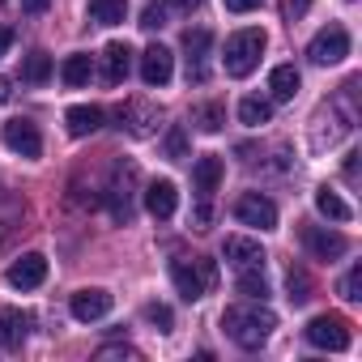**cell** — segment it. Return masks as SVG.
<instances>
[{"label": "cell", "instance_id": "obj_1", "mask_svg": "<svg viewBox=\"0 0 362 362\" xmlns=\"http://www.w3.org/2000/svg\"><path fill=\"white\" fill-rule=\"evenodd\" d=\"M222 328H226V337H230L239 349H260V345L273 337L277 315H273L269 307H260L256 298H247V303H235V307L222 311Z\"/></svg>", "mask_w": 362, "mask_h": 362}, {"label": "cell", "instance_id": "obj_2", "mask_svg": "<svg viewBox=\"0 0 362 362\" xmlns=\"http://www.w3.org/2000/svg\"><path fill=\"white\" fill-rule=\"evenodd\" d=\"M264 47H269V35H264L260 26L235 30V35L226 39V56H222L226 77H252L256 64H260V56H264Z\"/></svg>", "mask_w": 362, "mask_h": 362}, {"label": "cell", "instance_id": "obj_3", "mask_svg": "<svg viewBox=\"0 0 362 362\" xmlns=\"http://www.w3.org/2000/svg\"><path fill=\"white\" fill-rule=\"evenodd\" d=\"M170 281H175V290L184 294L188 303H197V298H205L214 286H218V264L214 260H205V256H197V260H170Z\"/></svg>", "mask_w": 362, "mask_h": 362}, {"label": "cell", "instance_id": "obj_4", "mask_svg": "<svg viewBox=\"0 0 362 362\" xmlns=\"http://www.w3.org/2000/svg\"><path fill=\"white\" fill-rule=\"evenodd\" d=\"M345 56H349V30H345V26H324V30L307 43V60L320 64V69H324V64H341Z\"/></svg>", "mask_w": 362, "mask_h": 362}, {"label": "cell", "instance_id": "obj_5", "mask_svg": "<svg viewBox=\"0 0 362 362\" xmlns=\"http://www.w3.org/2000/svg\"><path fill=\"white\" fill-rule=\"evenodd\" d=\"M303 332L315 349H332V354L349 349V320L345 315H315Z\"/></svg>", "mask_w": 362, "mask_h": 362}, {"label": "cell", "instance_id": "obj_6", "mask_svg": "<svg viewBox=\"0 0 362 362\" xmlns=\"http://www.w3.org/2000/svg\"><path fill=\"white\" fill-rule=\"evenodd\" d=\"M132 184H136V166L119 162L111 170V184H107V201H111V218L115 222H132Z\"/></svg>", "mask_w": 362, "mask_h": 362}, {"label": "cell", "instance_id": "obj_7", "mask_svg": "<svg viewBox=\"0 0 362 362\" xmlns=\"http://www.w3.org/2000/svg\"><path fill=\"white\" fill-rule=\"evenodd\" d=\"M209 47H214V30L197 26V30H184V60H188V81H205L209 77Z\"/></svg>", "mask_w": 362, "mask_h": 362}, {"label": "cell", "instance_id": "obj_8", "mask_svg": "<svg viewBox=\"0 0 362 362\" xmlns=\"http://www.w3.org/2000/svg\"><path fill=\"white\" fill-rule=\"evenodd\" d=\"M0 141H5L9 153H22V158H39L43 153V132L30 119H9L5 128H0Z\"/></svg>", "mask_w": 362, "mask_h": 362}, {"label": "cell", "instance_id": "obj_9", "mask_svg": "<svg viewBox=\"0 0 362 362\" xmlns=\"http://www.w3.org/2000/svg\"><path fill=\"white\" fill-rule=\"evenodd\" d=\"M235 218H239L243 226L273 230V226H277V205H273L269 197H260V192H243V197L235 201Z\"/></svg>", "mask_w": 362, "mask_h": 362}, {"label": "cell", "instance_id": "obj_10", "mask_svg": "<svg viewBox=\"0 0 362 362\" xmlns=\"http://www.w3.org/2000/svg\"><path fill=\"white\" fill-rule=\"evenodd\" d=\"M158 119H162V111L153 103H145V98H132V103L119 107V128H128L132 136H153Z\"/></svg>", "mask_w": 362, "mask_h": 362}, {"label": "cell", "instance_id": "obj_11", "mask_svg": "<svg viewBox=\"0 0 362 362\" xmlns=\"http://www.w3.org/2000/svg\"><path fill=\"white\" fill-rule=\"evenodd\" d=\"M170 77H175V56H170V47H162V43L145 47V56H141V81L153 86V90H162Z\"/></svg>", "mask_w": 362, "mask_h": 362}, {"label": "cell", "instance_id": "obj_12", "mask_svg": "<svg viewBox=\"0 0 362 362\" xmlns=\"http://www.w3.org/2000/svg\"><path fill=\"white\" fill-rule=\"evenodd\" d=\"M303 247L315 260H337V256L349 252V239L337 235V230H324V226H303Z\"/></svg>", "mask_w": 362, "mask_h": 362}, {"label": "cell", "instance_id": "obj_13", "mask_svg": "<svg viewBox=\"0 0 362 362\" xmlns=\"http://www.w3.org/2000/svg\"><path fill=\"white\" fill-rule=\"evenodd\" d=\"M222 256H226V264L239 273V269H264V247L256 243V239H247V235H230L226 243H222Z\"/></svg>", "mask_w": 362, "mask_h": 362}, {"label": "cell", "instance_id": "obj_14", "mask_svg": "<svg viewBox=\"0 0 362 362\" xmlns=\"http://www.w3.org/2000/svg\"><path fill=\"white\" fill-rule=\"evenodd\" d=\"M222 175H226V166H222V158L218 153H205V158H197V166H192V188H197V201H214V192H218V184H222Z\"/></svg>", "mask_w": 362, "mask_h": 362}, {"label": "cell", "instance_id": "obj_15", "mask_svg": "<svg viewBox=\"0 0 362 362\" xmlns=\"http://www.w3.org/2000/svg\"><path fill=\"white\" fill-rule=\"evenodd\" d=\"M43 281H47V260L39 252H26L22 260L9 264V286L13 290H39Z\"/></svg>", "mask_w": 362, "mask_h": 362}, {"label": "cell", "instance_id": "obj_16", "mask_svg": "<svg viewBox=\"0 0 362 362\" xmlns=\"http://www.w3.org/2000/svg\"><path fill=\"white\" fill-rule=\"evenodd\" d=\"M111 303H115V298H111L107 290H98V286H94V290H77V294H73V303H69V311H73V320L94 324V320H103V315L111 311Z\"/></svg>", "mask_w": 362, "mask_h": 362}, {"label": "cell", "instance_id": "obj_17", "mask_svg": "<svg viewBox=\"0 0 362 362\" xmlns=\"http://www.w3.org/2000/svg\"><path fill=\"white\" fill-rule=\"evenodd\" d=\"M145 209H149V218H158V222L175 218V209H179V192H175L170 179H153V184L145 188Z\"/></svg>", "mask_w": 362, "mask_h": 362}, {"label": "cell", "instance_id": "obj_18", "mask_svg": "<svg viewBox=\"0 0 362 362\" xmlns=\"http://www.w3.org/2000/svg\"><path fill=\"white\" fill-rule=\"evenodd\" d=\"M128 73H132V47L128 43H107V52H103V81L119 86Z\"/></svg>", "mask_w": 362, "mask_h": 362}, {"label": "cell", "instance_id": "obj_19", "mask_svg": "<svg viewBox=\"0 0 362 362\" xmlns=\"http://www.w3.org/2000/svg\"><path fill=\"white\" fill-rule=\"evenodd\" d=\"M26 328H30V315L22 311H0V349H22L26 345Z\"/></svg>", "mask_w": 362, "mask_h": 362}, {"label": "cell", "instance_id": "obj_20", "mask_svg": "<svg viewBox=\"0 0 362 362\" xmlns=\"http://www.w3.org/2000/svg\"><path fill=\"white\" fill-rule=\"evenodd\" d=\"M64 124H69V132H73V136H90V132H98V128H103V107H94V103L69 107Z\"/></svg>", "mask_w": 362, "mask_h": 362}, {"label": "cell", "instance_id": "obj_21", "mask_svg": "<svg viewBox=\"0 0 362 362\" xmlns=\"http://www.w3.org/2000/svg\"><path fill=\"white\" fill-rule=\"evenodd\" d=\"M298 86H303V77H298V69H294V64H277V69H273V77H269V90H273V98H277V103H290V98L298 94Z\"/></svg>", "mask_w": 362, "mask_h": 362}, {"label": "cell", "instance_id": "obj_22", "mask_svg": "<svg viewBox=\"0 0 362 362\" xmlns=\"http://www.w3.org/2000/svg\"><path fill=\"white\" fill-rule=\"evenodd\" d=\"M60 77H64V86H73V90H81L90 77H94V60L86 56V52H77V56H69L64 60V69H60Z\"/></svg>", "mask_w": 362, "mask_h": 362}, {"label": "cell", "instance_id": "obj_23", "mask_svg": "<svg viewBox=\"0 0 362 362\" xmlns=\"http://www.w3.org/2000/svg\"><path fill=\"white\" fill-rule=\"evenodd\" d=\"M239 119H243L247 128H260V124H269V119H273V103H269V98H260V94H247V98L239 103Z\"/></svg>", "mask_w": 362, "mask_h": 362}, {"label": "cell", "instance_id": "obj_24", "mask_svg": "<svg viewBox=\"0 0 362 362\" xmlns=\"http://www.w3.org/2000/svg\"><path fill=\"white\" fill-rule=\"evenodd\" d=\"M128 13V0H90V22L98 26H119Z\"/></svg>", "mask_w": 362, "mask_h": 362}, {"label": "cell", "instance_id": "obj_25", "mask_svg": "<svg viewBox=\"0 0 362 362\" xmlns=\"http://www.w3.org/2000/svg\"><path fill=\"white\" fill-rule=\"evenodd\" d=\"M315 209H320L324 218H332V222H349V218H354V209H349V205H345V201L328 188V184L315 192Z\"/></svg>", "mask_w": 362, "mask_h": 362}, {"label": "cell", "instance_id": "obj_26", "mask_svg": "<svg viewBox=\"0 0 362 362\" xmlns=\"http://www.w3.org/2000/svg\"><path fill=\"white\" fill-rule=\"evenodd\" d=\"M235 286H239V294H243V298H256V303H264V298H269V281H264V269H239Z\"/></svg>", "mask_w": 362, "mask_h": 362}, {"label": "cell", "instance_id": "obj_27", "mask_svg": "<svg viewBox=\"0 0 362 362\" xmlns=\"http://www.w3.org/2000/svg\"><path fill=\"white\" fill-rule=\"evenodd\" d=\"M22 81H30V86H47V81H52V56H47V52H30L26 64H22Z\"/></svg>", "mask_w": 362, "mask_h": 362}, {"label": "cell", "instance_id": "obj_28", "mask_svg": "<svg viewBox=\"0 0 362 362\" xmlns=\"http://www.w3.org/2000/svg\"><path fill=\"white\" fill-rule=\"evenodd\" d=\"M197 128L201 132H222V124H226V107L222 103H205V107H197Z\"/></svg>", "mask_w": 362, "mask_h": 362}, {"label": "cell", "instance_id": "obj_29", "mask_svg": "<svg viewBox=\"0 0 362 362\" xmlns=\"http://www.w3.org/2000/svg\"><path fill=\"white\" fill-rule=\"evenodd\" d=\"M286 286H290V303H307V298H311V277H307L303 269H294V264H290V273H286Z\"/></svg>", "mask_w": 362, "mask_h": 362}, {"label": "cell", "instance_id": "obj_30", "mask_svg": "<svg viewBox=\"0 0 362 362\" xmlns=\"http://www.w3.org/2000/svg\"><path fill=\"white\" fill-rule=\"evenodd\" d=\"M341 298H349V303L362 298V264H354V269L341 277Z\"/></svg>", "mask_w": 362, "mask_h": 362}, {"label": "cell", "instance_id": "obj_31", "mask_svg": "<svg viewBox=\"0 0 362 362\" xmlns=\"http://www.w3.org/2000/svg\"><path fill=\"white\" fill-rule=\"evenodd\" d=\"M166 18H170L166 5H145V9H141V30H162Z\"/></svg>", "mask_w": 362, "mask_h": 362}, {"label": "cell", "instance_id": "obj_32", "mask_svg": "<svg viewBox=\"0 0 362 362\" xmlns=\"http://www.w3.org/2000/svg\"><path fill=\"white\" fill-rule=\"evenodd\" d=\"M145 320H149V324H158V332H170V324H175L166 303H145Z\"/></svg>", "mask_w": 362, "mask_h": 362}, {"label": "cell", "instance_id": "obj_33", "mask_svg": "<svg viewBox=\"0 0 362 362\" xmlns=\"http://www.w3.org/2000/svg\"><path fill=\"white\" fill-rule=\"evenodd\" d=\"M166 153H170V158H188V132H184V128H170V136H166Z\"/></svg>", "mask_w": 362, "mask_h": 362}, {"label": "cell", "instance_id": "obj_34", "mask_svg": "<svg viewBox=\"0 0 362 362\" xmlns=\"http://www.w3.org/2000/svg\"><path fill=\"white\" fill-rule=\"evenodd\" d=\"M307 9H311V0H286V18H290V22H303Z\"/></svg>", "mask_w": 362, "mask_h": 362}, {"label": "cell", "instance_id": "obj_35", "mask_svg": "<svg viewBox=\"0 0 362 362\" xmlns=\"http://www.w3.org/2000/svg\"><path fill=\"white\" fill-rule=\"evenodd\" d=\"M166 5V13H192V9H201V0H162Z\"/></svg>", "mask_w": 362, "mask_h": 362}, {"label": "cell", "instance_id": "obj_36", "mask_svg": "<svg viewBox=\"0 0 362 362\" xmlns=\"http://www.w3.org/2000/svg\"><path fill=\"white\" fill-rule=\"evenodd\" d=\"M98 358H141L132 345H107V349H98Z\"/></svg>", "mask_w": 362, "mask_h": 362}, {"label": "cell", "instance_id": "obj_37", "mask_svg": "<svg viewBox=\"0 0 362 362\" xmlns=\"http://www.w3.org/2000/svg\"><path fill=\"white\" fill-rule=\"evenodd\" d=\"M264 0H226V9L230 13H252V9H260Z\"/></svg>", "mask_w": 362, "mask_h": 362}, {"label": "cell", "instance_id": "obj_38", "mask_svg": "<svg viewBox=\"0 0 362 362\" xmlns=\"http://www.w3.org/2000/svg\"><path fill=\"white\" fill-rule=\"evenodd\" d=\"M358 158H362V153H349V158H345V179H349V184H358Z\"/></svg>", "mask_w": 362, "mask_h": 362}, {"label": "cell", "instance_id": "obj_39", "mask_svg": "<svg viewBox=\"0 0 362 362\" xmlns=\"http://www.w3.org/2000/svg\"><path fill=\"white\" fill-rule=\"evenodd\" d=\"M9 47H13V30H9V26H0V60L9 56Z\"/></svg>", "mask_w": 362, "mask_h": 362}, {"label": "cell", "instance_id": "obj_40", "mask_svg": "<svg viewBox=\"0 0 362 362\" xmlns=\"http://www.w3.org/2000/svg\"><path fill=\"white\" fill-rule=\"evenodd\" d=\"M47 5H52V0H22V9H26V13H43Z\"/></svg>", "mask_w": 362, "mask_h": 362}, {"label": "cell", "instance_id": "obj_41", "mask_svg": "<svg viewBox=\"0 0 362 362\" xmlns=\"http://www.w3.org/2000/svg\"><path fill=\"white\" fill-rule=\"evenodd\" d=\"M13 98V81L9 77H0V103H9Z\"/></svg>", "mask_w": 362, "mask_h": 362}]
</instances>
